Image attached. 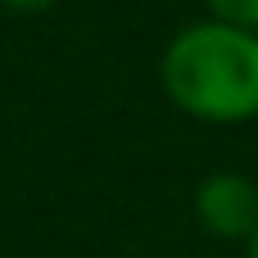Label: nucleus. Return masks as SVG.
<instances>
[{
    "label": "nucleus",
    "instance_id": "obj_5",
    "mask_svg": "<svg viewBox=\"0 0 258 258\" xmlns=\"http://www.w3.org/2000/svg\"><path fill=\"white\" fill-rule=\"evenodd\" d=\"M249 258H258V231L249 236Z\"/></svg>",
    "mask_w": 258,
    "mask_h": 258
},
{
    "label": "nucleus",
    "instance_id": "obj_2",
    "mask_svg": "<svg viewBox=\"0 0 258 258\" xmlns=\"http://www.w3.org/2000/svg\"><path fill=\"white\" fill-rule=\"evenodd\" d=\"M195 222L218 240H245L258 231V186L245 172H213L195 186Z\"/></svg>",
    "mask_w": 258,
    "mask_h": 258
},
{
    "label": "nucleus",
    "instance_id": "obj_1",
    "mask_svg": "<svg viewBox=\"0 0 258 258\" xmlns=\"http://www.w3.org/2000/svg\"><path fill=\"white\" fill-rule=\"evenodd\" d=\"M163 95L195 122L236 127L258 118V32L200 18L181 27L159 59Z\"/></svg>",
    "mask_w": 258,
    "mask_h": 258
},
{
    "label": "nucleus",
    "instance_id": "obj_4",
    "mask_svg": "<svg viewBox=\"0 0 258 258\" xmlns=\"http://www.w3.org/2000/svg\"><path fill=\"white\" fill-rule=\"evenodd\" d=\"M5 9H14V14H45V9H54L59 0H0Z\"/></svg>",
    "mask_w": 258,
    "mask_h": 258
},
{
    "label": "nucleus",
    "instance_id": "obj_3",
    "mask_svg": "<svg viewBox=\"0 0 258 258\" xmlns=\"http://www.w3.org/2000/svg\"><path fill=\"white\" fill-rule=\"evenodd\" d=\"M204 5H209V18H222V23L258 32V0H204Z\"/></svg>",
    "mask_w": 258,
    "mask_h": 258
}]
</instances>
